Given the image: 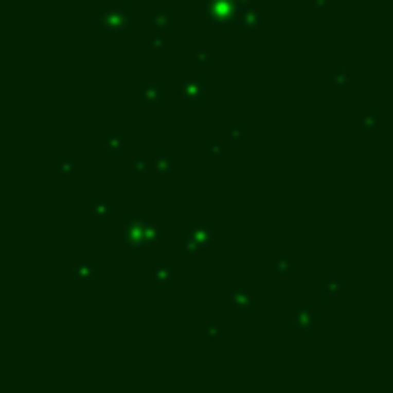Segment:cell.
Masks as SVG:
<instances>
[{
  "instance_id": "5bb4252c",
  "label": "cell",
  "mask_w": 393,
  "mask_h": 393,
  "mask_svg": "<svg viewBox=\"0 0 393 393\" xmlns=\"http://www.w3.org/2000/svg\"><path fill=\"white\" fill-rule=\"evenodd\" d=\"M272 272L281 278H288V276H292V272H294V262L290 258H276L274 260Z\"/></svg>"
},
{
  "instance_id": "8fae6325",
  "label": "cell",
  "mask_w": 393,
  "mask_h": 393,
  "mask_svg": "<svg viewBox=\"0 0 393 393\" xmlns=\"http://www.w3.org/2000/svg\"><path fill=\"white\" fill-rule=\"evenodd\" d=\"M154 170L159 175H166V173H173L175 170V161L170 159V154H166V152H159V154L154 156Z\"/></svg>"
},
{
  "instance_id": "f1b7e54d",
  "label": "cell",
  "mask_w": 393,
  "mask_h": 393,
  "mask_svg": "<svg viewBox=\"0 0 393 393\" xmlns=\"http://www.w3.org/2000/svg\"><path fill=\"white\" fill-rule=\"evenodd\" d=\"M313 3H315V7H317V9H324V5H327L329 0H313Z\"/></svg>"
},
{
  "instance_id": "ba28073f",
  "label": "cell",
  "mask_w": 393,
  "mask_h": 393,
  "mask_svg": "<svg viewBox=\"0 0 393 393\" xmlns=\"http://www.w3.org/2000/svg\"><path fill=\"white\" fill-rule=\"evenodd\" d=\"M152 276H154V283H156V285H159V288H166L168 283H173L175 276H177V269L170 267V264H168V267H164V264H161V267L154 269V274H152Z\"/></svg>"
},
{
  "instance_id": "44dd1931",
  "label": "cell",
  "mask_w": 393,
  "mask_h": 393,
  "mask_svg": "<svg viewBox=\"0 0 393 393\" xmlns=\"http://www.w3.org/2000/svg\"><path fill=\"white\" fill-rule=\"evenodd\" d=\"M331 83H333V87H338V90H345V87L350 85V74L347 72H336L333 74V78H331Z\"/></svg>"
},
{
  "instance_id": "7a4b0ae2",
  "label": "cell",
  "mask_w": 393,
  "mask_h": 393,
  "mask_svg": "<svg viewBox=\"0 0 393 393\" xmlns=\"http://www.w3.org/2000/svg\"><path fill=\"white\" fill-rule=\"evenodd\" d=\"M145 228H147V221L138 219V216H131L124 223V228H122V237H124V242L129 246L140 248L145 244Z\"/></svg>"
},
{
  "instance_id": "4316f807",
  "label": "cell",
  "mask_w": 393,
  "mask_h": 393,
  "mask_svg": "<svg viewBox=\"0 0 393 393\" xmlns=\"http://www.w3.org/2000/svg\"><path fill=\"white\" fill-rule=\"evenodd\" d=\"M219 331H221V329H219V324H216V322H212V324L207 327V336H212V338L219 336Z\"/></svg>"
},
{
  "instance_id": "8992f818",
  "label": "cell",
  "mask_w": 393,
  "mask_h": 393,
  "mask_svg": "<svg viewBox=\"0 0 393 393\" xmlns=\"http://www.w3.org/2000/svg\"><path fill=\"white\" fill-rule=\"evenodd\" d=\"M230 306L235 308V311H248V308H253V294H251L248 288H237L233 290V294H230Z\"/></svg>"
},
{
  "instance_id": "30bf717a",
  "label": "cell",
  "mask_w": 393,
  "mask_h": 393,
  "mask_svg": "<svg viewBox=\"0 0 393 393\" xmlns=\"http://www.w3.org/2000/svg\"><path fill=\"white\" fill-rule=\"evenodd\" d=\"M260 12L258 9H248V5L242 9V16H239V26L242 28H246V30H255L258 28V23H260Z\"/></svg>"
},
{
  "instance_id": "d6986e66",
  "label": "cell",
  "mask_w": 393,
  "mask_h": 393,
  "mask_svg": "<svg viewBox=\"0 0 393 393\" xmlns=\"http://www.w3.org/2000/svg\"><path fill=\"white\" fill-rule=\"evenodd\" d=\"M193 58H195V65H198V67H209V65H212V53H209L207 46H198V48H195Z\"/></svg>"
},
{
  "instance_id": "484cf974",
  "label": "cell",
  "mask_w": 393,
  "mask_h": 393,
  "mask_svg": "<svg viewBox=\"0 0 393 393\" xmlns=\"http://www.w3.org/2000/svg\"><path fill=\"white\" fill-rule=\"evenodd\" d=\"M230 140H233V143H239V140H242V127L239 124H230Z\"/></svg>"
},
{
  "instance_id": "d4e9b609",
  "label": "cell",
  "mask_w": 393,
  "mask_h": 393,
  "mask_svg": "<svg viewBox=\"0 0 393 393\" xmlns=\"http://www.w3.org/2000/svg\"><path fill=\"white\" fill-rule=\"evenodd\" d=\"M134 168L138 170L140 175L147 173V156H145V154H136V156H134Z\"/></svg>"
},
{
  "instance_id": "ffe728a7",
  "label": "cell",
  "mask_w": 393,
  "mask_h": 393,
  "mask_svg": "<svg viewBox=\"0 0 393 393\" xmlns=\"http://www.w3.org/2000/svg\"><path fill=\"white\" fill-rule=\"evenodd\" d=\"M359 129L361 131H375L377 129V113L375 111L366 113V115L361 117V122H359Z\"/></svg>"
},
{
  "instance_id": "4fadbf2b",
  "label": "cell",
  "mask_w": 393,
  "mask_h": 393,
  "mask_svg": "<svg viewBox=\"0 0 393 393\" xmlns=\"http://www.w3.org/2000/svg\"><path fill=\"white\" fill-rule=\"evenodd\" d=\"M104 145H106V150H108V152H113V154H115V152H122V150H124V145H127V134H124V131H117V134H108Z\"/></svg>"
},
{
  "instance_id": "7402d4cb",
  "label": "cell",
  "mask_w": 393,
  "mask_h": 393,
  "mask_svg": "<svg viewBox=\"0 0 393 393\" xmlns=\"http://www.w3.org/2000/svg\"><path fill=\"white\" fill-rule=\"evenodd\" d=\"M180 244H182V246H184L186 251H189V253H198V251H203V246H200V244L198 242H195V239H193V235H186V237H180Z\"/></svg>"
},
{
  "instance_id": "ac0fdd59",
  "label": "cell",
  "mask_w": 393,
  "mask_h": 393,
  "mask_svg": "<svg viewBox=\"0 0 393 393\" xmlns=\"http://www.w3.org/2000/svg\"><path fill=\"white\" fill-rule=\"evenodd\" d=\"M145 46L152 48V51H159V48L168 46V39H166V35H161V30H156V35H147L145 37Z\"/></svg>"
},
{
  "instance_id": "9c48e42d",
  "label": "cell",
  "mask_w": 393,
  "mask_h": 393,
  "mask_svg": "<svg viewBox=\"0 0 393 393\" xmlns=\"http://www.w3.org/2000/svg\"><path fill=\"white\" fill-rule=\"evenodd\" d=\"M92 214H95L97 219H111V216L115 214V205L106 198H95V203H92Z\"/></svg>"
},
{
  "instance_id": "3957f363",
  "label": "cell",
  "mask_w": 393,
  "mask_h": 393,
  "mask_svg": "<svg viewBox=\"0 0 393 393\" xmlns=\"http://www.w3.org/2000/svg\"><path fill=\"white\" fill-rule=\"evenodd\" d=\"M180 92H182V99L186 101H203L207 97V83L205 81H198V78H189L180 85Z\"/></svg>"
},
{
  "instance_id": "83f0119b",
  "label": "cell",
  "mask_w": 393,
  "mask_h": 393,
  "mask_svg": "<svg viewBox=\"0 0 393 393\" xmlns=\"http://www.w3.org/2000/svg\"><path fill=\"white\" fill-rule=\"evenodd\" d=\"M221 150H223V147H221V143H216V140L207 143V152H212V154H214V152H221Z\"/></svg>"
},
{
  "instance_id": "f546056e",
  "label": "cell",
  "mask_w": 393,
  "mask_h": 393,
  "mask_svg": "<svg viewBox=\"0 0 393 393\" xmlns=\"http://www.w3.org/2000/svg\"><path fill=\"white\" fill-rule=\"evenodd\" d=\"M235 3H239V5H242V7H246V5L251 3V0H235Z\"/></svg>"
},
{
  "instance_id": "7c38bea8",
  "label": "cell",
  "mask_w": 393,
  "mask_h": 393,
  "mask_svg": "<svg viewBox=\"0 0 393 393\" xmlns=\"http://www.w3.org/2000/svg\"><path fill=\"white\" fill-rule=\"evenodd\" d=\"M150 23H152V28H154V30H166V28H168V23H170V12L166 7L154 9V12H152Z\"/></svg>"
},
{
  "instance_id": "52a82bcc",
  "label": "cell",
  "mask_w": 393,
  "mask_h": 393,
  "mask_svg": "<svg viewBox=\"0 0 393 393\" xmlns=\"http://www.w3.org/2000/svg\"><path fill=\"white\" fill-rule=\"evenodd\" d=\"M292 324L297 331H311L315 327V313L308 311V308H301V311H294L292 315Z\"/></svg>"
},
{
  "instance_id": "e0dca14e",
  "label": "cell",
  "mask_w": 393,
  "mask_h": 393,
  "mask_svg": "<svg viewBox=\"0 0 393 393\" xmlns=\"http://www.w3.org/2000/svg\"><path fill=\"white\" fill-rule=\"evenodd\" d=\"M343 290H345V281L338 278V276H333V278H329L327 285H324V297L331 299V297H336L338 292H343Z\"/></svg>"
},
{
  "instance_id": "6da1fadb",
  "label": "cell",
  "mask_w": 393,
  "mask_h": 393,
  "mask_svg": "<svg viewBox=\"0 0 393 393\" xmlns=\"http://www.w3.org/2000/svg\"><path fill=\"white\" fill-rule=\"evenodd\" d=\"M97 26L104 32H111V35H122V32H127L134 26V16L124 7H113L97 16Z\"/></svg>"
},
{
  "instance_id": "277c9868",
  "label": "cell",
  "mask_w": 393,
  "mask_h": 393,
  "mask_svg": "<svg viewBox=\"0 0 393 393\" xmlns=\"http://www.w3.org/2000/svg\"><path fill=\"white\" fill-rule=\"evenodd\" d=\"M166 99V87L159 81H147L143 87H138V101L145 104H161Z\"/></svg>"
},
{
  "instance_id": "2e32d148",
  "label": "cell",
  "mask_w": 393,
  "mask_h": 393,
  "mask_svg": "<svg viewBox=\"0 0 393 393\" xmlns=\"http://www.w3.org/2000/svg\"><path fill=\"white\" fill-rule=\"evenodd\" d=\"M76 278L78 281H90L92 276H95V262L92 260H83L81 264H76Z\"/></svg>"
},
{
  "instance_id": "cb8c5ba5",
  "label": "cell",
  "mask_w": 393,
  "mask_h": 393,
  "mask_svg": "<svg viewBox=\"0 0 393 393\" xmlns=\"http://www.w3.org/2000/svg\"><path fill=\"white\" fill-rule=\"evenodd\" d=\"M74 170V164L69 159H60V161H56V173H60V175H69Z\"/></svg>"
},
{
  "instance_id": "603a6c76",
  "label": "cell",
  "mask_w": 393,
  "mask_h": 393,
  "mask_svg": "<svg viewBox=\"0 0 393 393\" xmlns=\"http://www.w3.org/2000/svg\"><path fill=\"white\" fill-rule=\"evenodd\" d=\"M159 237H161V228L159 225H150L147 223V228H145V244L150 246V244H154V242H159Z\"/></svg>"
},
{
  "instance_id": "9a60e30c",
  "label": "cell",
  "mask_w": 393,
  "mask_h": 393,
  "mask_svg": "<svg viewBox=\"0 0 393 393\" xmlns=\"http://www.w3.org/2000/svg\"><path fill=\"white\" fill-rule=\"evenodd\" d=\"M189 233L193 235V239H195V242H198V244H200V246H203V248L207 246V244H209V242H212V239H214V233H212V230H209V228H200V225H195V228H191Z\"/></svg>"
},
{
  "instance_id": "5b68a950",
  "label": "cell",
  "mask_w": 393,
  "mask_h": 393,
  "mask_svg": "<svg viewBox=\"0 0 393 393\" xmlns=\"http://www.w3.org/2000/svg\"><path fill=\"white\" fill-rule=\"evenodd\" d=\"M235 5H237L235 0H212V5L205 12L212 21H228L230 14L235 12Z\"/></svg>"
}]
</instances>
